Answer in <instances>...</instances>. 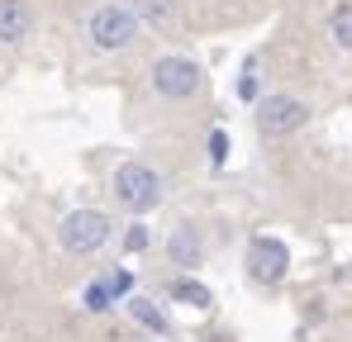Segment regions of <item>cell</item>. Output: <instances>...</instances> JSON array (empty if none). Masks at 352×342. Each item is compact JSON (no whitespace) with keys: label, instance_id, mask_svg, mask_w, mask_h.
<instances>
[{"label":"cell","instance_id":"obj_6","mask_svg":"<svg viewBox=\"0 0 352 342\" xmlns=\"http://www.w3.org/2000/svg\"><path fill=\"white\" fill-rule=\"evenodd\" d=\"M291 271V247L281 238H252L248 242V276L257 285H281Z\"/></svg>","mask_w":352,"mask_h":342},{"label":"cell","instance_id":"obj_16","mask_svg":"<svg viewBox=\"0 0 352 342\" xmlns=\"http://www.w3.org/2000/svg\"><path fill=\"white\" fill-rule=\"evenodd\" d=\"M224 152H229V138L214 128V138H210V157H214V162H224Z\"/></svg>","mask_w":352,"mask_h":342},{"label":"cell","instance_id":"obj_11","mask_svg":"<svg viewBox=\"0 0 352 342\" xmlns=\"http://www.w3.org/2000/svg\"><path fill=\"white\" fill-rule=\"evenodd\" d=\"M129 10H133V19H138V24H153V29L172 24V0H133Z\"/></svg>","mask_w":352,"mask_h":342},{"label":"cell","instance_id":"obj_13","mask_svg":"<svg viewBox=\"0 0 352 342\" xmlns=\"http://www.w3.org/2000/svg\"><path fill=\"white\" fill-rule=\"evenodd\" d=\"M110 304H115V295H110V285H105V276L86 285V309H91V314H100V309H110Z\"/></svg>","mask_w":352,"mask_h":342},{"label":"cell","instance_id":"obj_8","mask_svg":"<svg viewBox=\"0 0 352 342\" xmlns=\"http://www.w3.org/2000/svg\"><path fill=\"white\" fill-rule=\"evenodd\" d=\"M34 29V10L29 0H0V43H19Z\"/></svg>","mask_w":352,"mask_h":342},{"label":"cell","instance_id":"obj_12","mask_svg":"<svg viewBox=\"0 0 352 342\" xmlns=\"http://www.w3.org/2000/svg\"><path fill=\"white\" fill-rule=\"evenodd\" d=\"M329 38H333L338 48H348V53H352V0H343V5L333 10V19H329Z\"/></svg>","mask_w":352,"mask_h":342},{"label":"cell","instance_id":"obj_14","mask_svg":"<svg viewBox=\"0 0 352 342\" xmlns=\"http://www.w3.org/2000/svg\"><path fill=\"white\" fill-rule=\"evenodd\" d=\"M105 285H110V295H115V299H129L133 276H129V271H110V276H105Z\"/></svg>","mask_w":352,"mask_h":342},{"label":"cell","instance_id":"obj_15","mask_svg":"<svg viewBox=\"0 0 352 342\" xmlns=\"http://www.w3.org/2000/svg\"><path fill=\"white\" fill-rule=\"evenodd\" d=\"M238 91H243V100H252V95H257V67H252V62H248V71H243V86H238Z\"/></svg>","mask_w":352,"mask_h":342},{"label":"cell","instance_id":"obj_2","mask_svg":"<svg viewBox=\"0 0 352 342\" xmlns=\"http://www.w3.org/2000/svg\"><path fill=\"white\" fill-rule=\"evenodd\" d=\"M110 228H115L110 214H100V209H72L58 224V242L72 257H91V252H100L110 242Z\"/></svg>","mask_w":352,"mask_h":342},{"label":"cell","instance_id":"obj_9","mask_svg":"<svg viewBox=\"0 0 352 342\" xmlns=\"http://www.w3.org/2000/svg\"><path fill=\"white\" fill-rule=\"evenodd\" d=\"M129 314H133L148 333L172 338V319H167V309H162V304H153V299H143V295H129Z\"/></svg>","mask_w":352,"mask_h":342},{"label":"cell","instance_id":"obj_1","mask_svg":"<svg viewBox=\"0 0 352 342\" xmlns=\"http://www.w3.org/2000/svg\"><path fill=\"white\" fill-rule=\"evenodd\" d=\"M115 200L129 214H148L162 205V176L148 162H119L115 167Z\"/></svg>","mask_w":352,"mask_h":342},{"label":"cell","instance_id":"obj_17","mask_svg":"<svg viewBox=\"0 0 352 342\" xmlns=\"http://www.w3.org/2000/svg\"><path fill=\"white\" fill-rule=\"evenodd\" d=\"M124 242H129V252H143V247H148V233H143V224H133V233H129Z\"/></svg>","mask_w":352,"mask_h":342},{"label":"cell","instance_id":"obj_7","mask_svg":"<svg viewBox=\"0 0 352 342\" xmlns=\"http://www.w3.org/2000/svg\"><path fill=\"white\" fill-rule=\"evenodd\" d=\"M167 257H172L176 266H186V271L200 266V262H205V242H200V233H195L190 224H176L172 238H167Z\"/></svg>","mask_w":352,"mask_h":342},{"label":"cell","instance_id":"obj_4","mask_svg":"<svg viewBox=\"0 0 352 342\" xmlns=\"http://www.w3.org/2000/svg\"><path fill=\"white\" fill-rule=\"evenodd\" d=\"M305 119H309V105L300 95H267V100H257V133L262 138H291V133L305 128Z\"/></svg>","mask_w":352,"mask_h":342},{"label":"cell","instance_id":"obj_5","mask_svg":"<svg viewBox=\"0 0 352 342\" xmlns=\"http://www.w3.org/2000/svg\"><path fill=\"white\" fill-rule=\"evenodd\" d=\"M148 76H153V91H157L162 100H190V95L200 91V67H195L190 57H176V53L157 57Z\"/></svg>","mask_w":352,"mask_h":342},{"label":"cell","instance_id":"obj_3","mask_svg":"<svg viewBox=\"0 0 352 342\" xmlns=\"http://www.w3.org/2000/svg\"><path fill=\"white\" fill-rule=\"evenodd\" d=\"M91 43L100 48V53H119V48H129L133 38H138V19H133V10L129 5H119V0H110V5H100L96 14H91Z\"/></svg>","mask_w":352,"mask_h":342},{"label":"cell","instance_id":"obj_10","mask_svg":"<svg viewBox=\"0 0 352 342\" xmlns=\"http://www.w3.org/2000/svg\"><path fill=\"white\" fill-rule=\"evenodd\" d=\"M172 299H181V304H190V309H214V290L200 281H190V276H181V281H172V290H167Z\"/></svg>","mask_w":352,"mask_h":342}]
</instances>
